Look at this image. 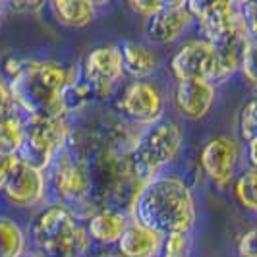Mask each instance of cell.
<instances>
[{"label":"cell","mask_w":257,"mask_h":257,"mask_svg":"<svg viewBox=\"0 0 257 257\" xmlns=\"http://www.w3.org/2000/svg\"><path fill=\"white\" fill-rule=\"evenodd\" d=\"M16 163H18V157H16V155L0 153V188H2V184L6 182L8 174L12 172V168Z\"/></svg>","instance_id":"cell-29"},{"label":"cell","mask_w":257,"mask_h":257,"mask_svg":"<svg viewBox=\"0 0 257 257\" xmlns=\"http://www.w3.org/2000/svg\"><path fill=\"white\" fill-rule=\"evenodd\" d=\"M124 72H128L134 77L151 76L159 68V56L153 49L140 45V43H124L120 47Z\"/></svg>","instance_id":"cell-17"},{"label":"cell","mask_w":257,"mask_h":257,"mask_svg":"<svg viewBox=\"0 0 257 257\" xmlns=\"http://www.w3.org/2000/svg\"><path fill=\"white\" fill-rule=\"evenodd\" d=\"M68 138L70 128L64 116H27L24 120V142L16 157L29 167L45 170L68 145Z\"/></svg>","instance_id":"cell-5"},{"label":"cell","mask_w":257,"mask_h":257,"mask_svg":"<svg viewBox=\"0 0 257 257\" xmlns=\"http://www.w3.org/2000/svg\"><path fill=\"white\" fill-rule=\"evenodd\" d=\"M49 168H51V174H49L51 180H47V184L51 182L52 192L64 203L76 205L89 199L93 192V178H91L89 161L83 155L76 153L66 145L52 159Z\"/></svg>","instance_id":"cell-6"},{"label":"cell","mask_w":257,"mask_h":257,"mask_svg":"<svg viewBox=\"0 0 257 257\" xmlns=\"http://www.w3.org/2000/svg\"><path fill=\"white\" fill-rule=\"evenodd\" d=\"M163 247H165L163 257H188V234L184 232L167 234Z\"/></svg>","instance_id":"cell-23"},{"label":"cell","mask_w":257,"mask_h":257,"mask_svg":"<svg viewBox=\"0 0 257 257\" xmlns=\"http://www.w3.org/2000/svg\"><path fill=\"white\" fill-rule=\"evenodd\" d=\"M10 103H12V101H10V93H8V87H6V85L0 81V110H2V108H6V106H8Z\"/></svg>","instance_id":"cell-32"},{"label":"cell","mask_w":257,"mask_h":257,"mask_svg":"<svg viewBox=\"0 0 257 257\" xmlns=\"http://www.w3.org/2000/svg\"><path fill=\"white\" fill-rule=\"evenodd\" d=\"M124 74V64H122V54L120 47L116 45H106V47H97L85 56L81 76L85 81H89L101 95L112 89L116 81Z\"/></svg>","instance_id":"cell-10"},{"label":"cell","mask_w":257,"mask_h":257,"mask_svg":"<svg viewBox=\"0 0 257 257\" xmlns=\"http://www.w3.org/2000/svg\"><path fill=\"white\" fill-rule=\"evenodd\" d=\"M170 72L176 79L201 77L213 83L222 81L234 74L222 60L217 47L205 39H197L182 45L170 60Z\"/></svg>","instance_id":"cell-7"},{"label":"cell","mask_w":257,"mask_h":257,"mask_svg":"<svg viewBox=\"0 0 257 257\" xmlns=\"http://www.w3.org/2000/svg\"><path fill=\"white\" fill-rule=\"evenodd\" d=\"M77 77V68L66 70L52 60H24L10 79V101L27 116H64V89Z\"/></svg>","instance_id":"cell-2"},{"label":"cell","mask_w":257,"mask_h":257,"mask_svg":"<svg viewBox=\"0 0 257 257\" xmlns=\"http://www.w3.org/2000/svg\"><path fill=\"white\" fill-rule=\"evenodd\" d=\"M163 242L165 236L134 220L126 224L116 244L122 257H157L163 249Z\"/></svg>","instance_id":"cell-15"},{"label":"cell","mask_w":257,"mask_h":257,"mask_svg":"<svg viewBox=\"0 0 257 257\" xmlns=\"http://www.w3.org/2000/svg\"><path fill=\"white\" fill-rule=\"evenodd\" d=\"M186 10L197 20L205 41L215 43L234 24L236 10L230 0H186Z\"/></svg>","instance_id":"cell-13"},{"label":"cell","mask_w":257,"mask_h":257,"mask_svg":"<svg viewBox=\"0 0 257 257\" xmlns=\"http://www.w3.org/2000/svg\"><path fill=\"white\" fill-rule=\"evenodd\" d=\"M132 215L161 236L172 232L188 234L195 222L192 190L176 176H157L142 186L132 205Z\"/></svg>","instance_id":"cell-1"},{"label":"cell","mask_w":257,"mask_h":257,"mask_svg":"<svg viewBox=\"0 0 257 257\" xmlns=\"http://www.w3.org/2000/svg\"><path fill=\"white\" fill-rule=\"evenodd\" d=\"M20 257H41L39 253H22Z\"/></svg>","instance_id":"cell-35"},{"label":"cell","mask_w":257,"mask_h":257,"mask_svg":"<svg viewBox=\"0 0 257 257\" xmlns=\"http://www.w3.org/2000/svg\"><path fill=\"white\" fill-rule=\"evenodd\" d=\"M118 110L134 122L153 124L163 114V95L153 83L134 81L122 91Z\"/></svg>","instance_id":"cell-8"},{"label":"cell","mask_w":257,"mask_h":257,"mask_svg":"<svg viewBox=\"0 0 257 257\" xmlns=\"http://www.w3.org/2000/svg\"><path fill=\"white\" fill-rule=\"evenodd\" d=\"M101 257H122L120 253H104V255H101Z\"/></svg>","instance_id":"cell-36"},{"label":"cell","mask_w":257,"mask_h":257,"mask_svg":"<svg viewBox=\"0 0 257 257\" xmlns=\"http://www.w3.org/2000/svg\"><path fill=\"white\" fill-rule=\"evenodd\" d=\"M238 70H242V76L247 79L249 85H255V81H257V77H255V43H253V41L245 47L244 54H242V58H240Z\"/></svg>","instance_id":"cell-24"},{"label":"cell","mask_w":257,"mask_h":257,"mask_svg":"<svg viewBox=\"0 0 257 257\" xmlns=\"http://www.w3.org/2000/svg\"><path fill=\"white\" fill-rule=\"evenodd\" d=\"M26 253V234L16 220L0 217V257H20Z\"/></svg>","instance_id":"cell-20"},{"label":"cell","mask_w":257,"mask_h":257,"mask_svg":"<svg viewBox=\"0 0 257 257\" xmlns=\"http://www.w3.org/2000/svg\"><path fill=\"white\" fill-rule=\"evenodd\" d=\"M126 224H128V219L120 211L103 209L91 217L85 230L89 234V238L99 244H116Z\"/></svg>","instance_id":"cell-16"},{"label":"cell","mask_w":257,"mask_h":257,"mask_svg":"<svg viewBox=\"0 0 257 257\" xmlns=\"http://www.w3.org/2000/svg\"><path fill=\"white\" fill-rule=\"evenodd\" d=\"M89 2L93 4V6H95V8H97V6H106L110 0H89Z\"/></svg>","instance_id":"cell-33"},{"label":"cell","mask_w":257,"mask_h":257,"mask_svg":"<svg viewBox=\"0 0 257 257\" xmlns=\"http://www.w3.org/2000/svg\"><path fill=\"white\" fill-rule=\"evenodd\" d=\"M238 159H240L238 143L226 136H219L207 142L199 155V163L205 170L207 178H211L219 186H226L234 178Z\"/></svg>","instance_id":"cell-11"},{"label":"cell","mask_w":257,"mask_h":257,"mask_svg":"<svg viewBox=\"0 0 257 257\" xmlns=\"http://www.w3.org/2000/svg\"><path fill=\"white\" fill-rule=\"evenodd\" d=\"M2 4H4V0H0V12H2Z\"/></svg>","instance_id":"cell-37"},{"label":"cell","mask_w":257,"mask_h":257,"mask_svg":"<svg viewBox=\"0 0 257 257\" xmlns=\"http://www.w3.org/2000/svg\"><path fill=\"white\" fill-rule=\"evenodd\" d=\"M193 24L192 14L186 10V6L180 8H165L159 12L151 14L147 18V37L161 43V45H170L190 29Z\"/></svg>","instance_id":"cell-14"},{"label":"cell","mask_w":257,"mask_h":257,"mask_svg":"<svg viewBox=\"0 0 257 257\" xmlns=\"http://www.w3.org/2000/svg\"><path fill=\"white\" fill-rule=\"evenodd\" d=\"M255 184H257L255 168H249V170L242 172L236 178V184H234V195H236L238 203L244 207L245 211H249V213H253L257 209Z\"/></svg>","instance_id":"cell-21"},{"label":"cell","mask_w":257,"mask_h":257,"mask_svg":"<svg viewBox=\"0 0 257 257\" xmlns=\"http://www.w3.org/2000/svg\"><path fill=\"white\" fill-rule=\"evenodd\" d=\"M234 6H242V4H245V2H249V0H230Z\"/></svg>","instance_id":"cell-34"},{"label":"cell","mask_w":257,"mask_h":257,"mask_svg":"<svg viewBox=\"0 0 257 257\" xmlns=\"http://www.w3.org/2000/svg\"><path fill=\"white\" fill-rule=\"evenodd\" d=\"M238 255L240 257H257L255 253V228L244 232L238 240Z\"/></svg>","instance_id":"cell-26"},{"label":"cell","mask_w":257,"mask_h":257,"mask_svg":"<svg viewBox=\"0 0 257 257\" xmlns=\"http://www.w3.org/2000/svg\"><path fill=\"white\" fill-rule=\"evenodd\" d=\"M54 18L66 27L79 29L95 20V6L89 0H51Z\"/></svg>","instance_id":"cell-18"},{"label":"cell","mask_w":257,"mask_h":257,"mask_svg":"<svg viewBox=\"0 0 257 257\" xmlns=\"http://www.w3.org/2000/svg\"><path fill=\"white\" fill-rule=\"evenodd\" d=\"M24 142V118L16 112V104L10 103L0 110V153L18 155Z\"/></svg>","instance_id":"cell-19"},{"label":"cell","mask_w":257,"mask_h":257,"mask_svg":"<svg viewBox=\"0 0 257 257\" xmlns=\"http://www.w3.org/2000/svg\"><path fill=\"white\" fill-rule=\"evenodd\" d=\"M0 190L14 205L33 207L45 199L47 178H45L43 170L29 167L24 161L18 159V163L14 165L12 172L8 174V178L2 184Z\"/></svg>","instance_id":"cell-9"},{"label":"cell","mask_w":257,"mask_h":257,"mask_svg":"<svg viewBox=\"0 0 257 257\" xmlns=\"http://www.w3.org/2000/svg\"><path fill=\"white\" fill-rule=\"evenodd\" d=\"M255 0H249V2H245V4H242L240 6V10H238V14H240V20H242V24L245 26V29H247V33L251 35V37H255Z\"/></svg>","instance_id":"cell-25"},{"label":"cell","mask_w":257,"mask_h":257,"mask_svg":"<svg viewBox=\"0 0 257 257\" xmlns=\"http://www.w3.org/2000/svg\"><path fill=\"white\" fill-rule=\"evenodd\" d=\"M33 240L43 257H83L89 234L77 215L64 205L45 209L33 224Z\"/></svg>","instance_id":"cell-3"},{"label":"cell","mask_w":257,"mask_h":257,"mask_svg":"<svg viewBox=\"0 0 257 257\" xmlns=\"http://www.w3.org/2000/svg\"><path fill=\"white\" fill-rule=\"evenodd\" d=\"M10 8L18 10V12H35L39 10L47 0H4Z\"/></svg>","instance_id":"cell-28"},{"label":"cell","mask_w":257,"mask_h":257,"mask_svg":"<svg viewBox=\"0 0 257 257\" xmlns=\"http://www.w3.org/2000/svg\"><path fill=\"white\" fill-rule=\"evenodd\" d=\"M255 147H257V138L247 142V155H249V168H255L257 157H255Z\"/></svg>","instance_id":"cell-31"},{"label":"cell","mask_w":257,"mask_h":257,"mask_svg":"<svg viewBox=\"0 0 257 257\" xmlns=\"http://www.w3.org/2000/svg\"><path fill=\"white\" fill-rule=\"evenodd\" d=\"M217 97L215 83L201 77H186L178 79L174 89V103L184 118L201 120L209 114Z\"/></svg>","instance_id":"cell-12"},{"label":"cell","mask_w":257,"mask_h":257,"mask_svg":"<svg viewBox=\"0 0 257 257\" xmlns=\"http://www.w3.org/2000/svg\"><path fill=\"white\" fill-rule=\"evenodd\" d=\"M240 134L242 140L251 142L255 140L257 134V120H255V101H247L242 112H240Z\"/></svg>","instance_id":"cell-22"},{"label":"cell","mask_w":257,"mask_h":257,"mask_svg":"<svg viewBox=\"0 0 257 257\" xmlns=\"http://www.w3.org/2000/svg\"><path fill=\"white\" fill-rule=\"evenodd\" d=\"M182 149V132L170 120H157L143 130L130 147V163L138 180L143 184L161 176V170L176 161Z\"/></svg>","instance_id":"cell-4"},{"label":"cell","mask_w":257,"mask_h":257,"mask_svg":"<svg viewBox=\"0 0 257 257\" xmlns=\"http://www.w3.org/2000/svg\"><path fill=\"white\" fill-rule=\"evenodd\" d=\"M159 4V10H165V8H180L186 6V0H157Z\"/></svg>","instance_id":"cell-30"},{"label":"cell","mask_w":257,"mask_h":257,"mask_svg":"<svg viewBox=\"0 0 257 257\" xmlns=\"http://www.w3.org/2000/svg\"><path fill=\"white\" fill-rule=\"evenodd\" d=\"M128 6L136 14H140L143 18H149L151 14L159 12V4L157 0H126Z\"/></svg>","instance_id":"cell-27"}]
</instances>
